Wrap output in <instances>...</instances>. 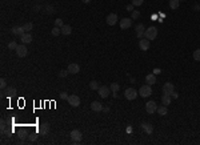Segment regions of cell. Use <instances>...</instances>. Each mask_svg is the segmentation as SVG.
<instances>
[{"label":"cell","mask_w":200,"mask_h":145,"mask_svg":"<svg viewBox=\"0 0 200 145\" xmlns=\"http://www.w3.org/2000/svg\"><path fill=\"white\" fill-rule=\"evenodd\" d=\"M144 37L148 39V40H155L158 37V28L156 27H148L146 29V33H144Z\"/></svg>","instance_id":"obj_1"},{"label":"cell","mask_w":200,"mask_h":145,"mask_svg":"<svg viewBox=\"0 0 200 145\" xmlns=\"http://www.w3.org/2000/svg\"><path fill=\"white\" fill-rule=\"evenodd\" d=\"M139 95H140V97H148V96H151L152 95V88H151V85H148V84L142 85L140 89H139Z\"/></svg>","instance_id":"obj_2"},{"label":"cell","mask_w":200,"mask_h":145,"mask_svg":"<svg viewBox=\"0 0 200 145\" xmlns=\"http://www.w3.org/2000/svg\"><path fill=\"white\" fill-rule=\"evenodd\" d=\"M67 101H68V104L71 105V107H73V108L79 107V105H80V103H81V101H80V97H79V96H76V95L68 96Z\"/></svg>","instance_id":"obj_3"},{"label":"cell","mask_w":200,"mask_h":145,"mask_svg":"<svg viewBox=\"0 0 200 145\" xmlns=\"http://www.w3.org/2000/svg\"><path fill=\"white\" fill-rule=\"evenodd\" d=\"M124 96H126L127 100H135L138 97V92H136L135 88H127V89L124 91Z\"/></svg>","instance_id":"obj_4"},{"label":"cell","mask_w":200,"mask_h":145,"mask_svg":"<svg viewBox=\"0 0 200 145\" xmlns=\"http://www.w3.org/2000/svg\"><path fill=\"white\" fill-rule=\"evenodd\" d=\"M16 95H17V91L13 87H8L5 89H3V92H1V96H5V97H15Z\"/></svg>","instance_id":"obj_5"},{"label":"cell","mask_w":200,"mask_h":145,"mask_svg":"<svg viewBox=\"0 0 200 145\" xmlns=\"http://www.w3.org/2000/svg\"><path fill=\"white\" fill-rule=\"evenodd\" d=\"M50 129H51L50 124H48V122H43V124H40V126H39V134H40V136H47V134L50 133Z\"/></svg>","instance_id":"obj_6"},{"label":"cell","mask_w":200,"mask_h":145,"mask_svg":"<svg viewBox=\"0 0 200 145\" xmlns=\"http://www.w3.org/2000/svg\"><path fill=\"white\" fill-rule=\"evenodd\" d=\"M146 111L148 115H152V113H155V112L158 111V105H156V103L155 101H148V103L146 104Z\"/></svg>","instance_id":"obj_7"},{"label":"cell","mask_w":200,"mask_h":145,"mask_svg":"<svg viewBox=\"0 0 200 145\" xmlns=\"http://www.w3.org/2000/svg\"><path fill=\"white\" fill-rule=\"evenodd\" d=\"M16 55L19 56V57H26L28 53V49L27 47H26V44H21V45H17V48H16Z\"/></svg>","instance_id":"obj_8"},{"label":"cell","mask_w":200,"mask_h":145,"mask_svg":"<svg viewBox=\"0 0 200 145\" xmlns=\"http://www.w3.org/2000/svg\"><path fill=\"white\" fill-rule=\"evenodd\" d=\"M71 138H72L75 142H80L81 138H83V133H81L79 129H73L71 132Z\"/></svg>","instance_id":"obj_9"},{"label":"cell","mask_w":200,"mask_h":145,"mask_svg":"<svg viewBox=\"0 0 200 145\" xmlns=\"http://www.w3.org/2000/svg\"><path fill=\"white\" fill-rule=\"evenodd\" d=\"M135 32H136V37L143 39L144 37V33H146V27L143 24H138L136 28H135Z\"/></svg>","instance_id":"obj_10"},{"label":"cell","mask_w":200,"mask_h":145,"mask_svg":"<svg viewBox=\"0 0 200 145\" xmlns=\"http://www.w3.org/2000/svg\"><path fill=\"white\" fill-rule=\"evenodd\" d=\"M132 25V19L131 17H124L120 20V28L121 29H128Z\"/></svg>","instance_id":"obj_11"},{"label":"cell","mask_w":200,"mask_h":145,"mask_svg":"<svg viewBox=\"0 0 200 145\" xmlns=\"http://www.w3.org/2000/svg\"><path fill=\"white\" fill-rule=\"evenodd\" d=\"M150 40H148V39H140V41H139V48H140V49L142 51H148L150 49Z\"/></svg>","instance_id":"obj_12"},{"label":"cell","mask_w":200,"mask_h":145,"mask_svg":"<svg viewBox=\"0 0 200 145\" xmlns=\"http://www.w3.org/2000/svg\"><path fill=\"white\" fill-rule=\"evenodd\" d=\"M68 72L72 73V75H76V73L80 72V65L76 64V63H71V64H68Z\"/></svg>","instance_id":"obj_13"},{"label":"cell","mask_w":200,"mask_h":145,"mask_svg":"<svg viewBox=\"0 0 200 145\" xmlns=\"http://www.w3.org/2000/svg\"><path fill=\"white\" fill-rule=\"evenodd\" d=\"M172 92H175V85L172 83H166V84L163 85V93L172 95Z\"/></svg>","instance_id":"obj_14"},{"label":"cell","mask_w":200,"mask_h":145,"mask_svg":"<svg viewBox=\"0 0 200 145\" xmlns=\"http://www.w3.org/2000/svg\"><path fill=\"white\" fill-rule=\"evenodd\" d=\"M97 92H99V96L100 97H103V99H105V97H108L109 96V92H111V89L108 87H100L99 89H97Z\"/></svg>","instance_id":"obj_15"},{"label":"cell","mask_w":200,"mask_h":145,"mask_svg":"<svg viewBox=\"0 0 200 145\" xmlns=\"http://www.w3.org/2000/svg\"><path fill=\"white\" fill-rule=\"evenodd\" d=\"M105 21H107L108 25H115V24L117 23V15H116V13H109V15L107 16Z\"/></svg>","instance_id":"obj_16"},{"label":"cell","mask_w":200,"mask_h":145,"mask_svg":"<svg viewBox=\"0 0 200 145\" xmlns=\"http://www.w3.org/2000/svg\"><path fill=\"white\" fill-rule=\"evenodd\" d=\"M20 41L23 43V44H30V43L32 41V36L30 32H26V33H23L21 36H20Z\"/></svg>","instance_id":"obj_17"},{"label":"cell","mask_w":200,"mask_h":145,"mask_svg":"<svg viewBox=\"0 0 200 145\" xmlns=\"http://www.w3.org/2000/svg\"><path fill=\"white\" fill-rule=\"evenodd\" d=\"M17 136H19L20 140H27L28 137H30V133H28V130L26 129V128H20L19 132H17Z\"/></svg>","instance_id":"obj_18"},{"label":"cell","mask_w":200,"mask_h":145,"mask_svg":"<svg viewBox=\"0 0 200 145\" xmlns=\"http://www.w3.org/2000/svg\"><path fill=\"white\" fill-rule=\"evenodd\" d=\"M91 109L95 112H101L104 108H103V105H101V103H99V101H92V103H91Z\"/></svg>","instance_id":"obj_19"},{"label":"cell","mask_w":200,"mask_h":145,"mask_svg":"<svg viewBox=\"0 0 200 145\" xmlns=\"http://www.w3.org/2000/svg\"><path fill=\"white\" fill-rule=\"evenodd\" d=\"M146 83L148 85L156 84V76H155V73H150V75H147V76H146Z\"/></svg>","instance_id":"obj_20"},{"label":"cell","mask_w":200,"mask_h":145,"mask_svg":"<svg viewBox=\"0 0 200 145\" xmlns=\"http://www.w3.org/2000/svg\"><path fill=\"white\" fill-rule=\"evenodd\" d=\"M171 101H172V97H171V95H168V93H163V96H162V103H163V105L168 107L169 104H171Z\"/></svg>","instance_id":"obj_21"},{"label":"cell","mask_w":200,"mask_h":145,"mask_svg":"<svg viewBox=\"0 0 200 145\" xmlns=\"http://www.w3.org/2000/svg\"><path fill=\"white\" fill-rule=\"evenodd\" d=\"M142 128H143V130H144L147 134H151L152 132H154V126L151 125V124H147V122H143Z\"/></svg>","instance_id":"obj_22"},{"label":"cell","mask_w":200,"mask_h":145,"mask_svg":"<svg viewBox=\"0 0 200 145\" xmlns=\"http://www.w3.org/2000/svg\"><path fill=\"white\" fill-rule=\"evenodd\" d=\"M11 32H12V35H16V36H17V35H19V36H21L23 33H26V31H24L23 25H21V27H13L11 29Z\"/></svg>","instance_id":"obj_23"},{"label":"cell","mask_w":200,"mask_h":145,"mask_svg":"<svg viewBox=\"0 0 200 145\" xmlns=\"http://www.w3.org/2000/svg\"><path fill=\"white\" fill-rule=\"evenodd\" d=\"M72 33V27L71 25H68V24H64L62 27V35H66V36H68V35Z\"/></svg>","instance_id":"obj_24"},{"label":"cell","mask_w":200,"mask_h":145,"mask_svg":"<svg viewBox=\"0 0 200 145\" xmlns=\"http://www.w3.org/2000/svg\"><path fill=\"white\" fill-rule=\"evenodd\" d=\"M158 113L160 116H166L168 113V108L166 105H163V107H158Z\"/></svg>","instance_id":"obj_25"},{"label":"cell","mask_w":200,"mask_h":145,"mask_svg":"<svg viewBox=\"0 0 200 145\" xmlns=\"http://www.w3.org/2000/svg\"><path fill=\"white\" fill-rule=\"evenodd\" d=\"M179 4H180L179 0H169V8H171V9H177V8H179Z\"/></svg>","instance_id":"obj_26"},{"label":"cell","mask_w":200,"mask_h":145,"mask_svg":"<svg viewBox=\"0 0 200 145\" xmlns=\"http://www.w3.org/2000/svg\"><path fill=\"white\" fill-rule=\"evenodd\" d=\"M89 88H91V89H92V91H97V89H99V83H97V81H95V80H92L91 81V83H89Z\"/></svg>","instance_id":"obj_27"},{"label":"cell","mask_w":200,"mask_h":145,"mask_svg":"<svg viewBox=\"0 0 200 145\" xmlns=\"http://www.w3.org/2000/svg\"><path fill=\"white\" fill-rule=\"evenodd\" d=\"M23 28H24V31H26V32H31L32 28H34V24H32L31 21H28V23H26L23 25Z\"/></svg>","instance_id":"obj_28"},{"label":"cell","mask_w":200,"mask_h":145,"mask_svg":"<svg viewBox=\"0 0 200 145\" xmlns=\"http://www.w3.org/2000/svg\"><path fill=\"white\" fill-rule=\"evenodd\" d=\"M51 33H52V36H59V35L62 33V28L54 27V28H52V31H51Z\"/></svg>","instance_id":"obj_29"},{"label":"cell","mask_w":200,"mask_h":145,"mask_svg":"<svg viewBox=\"0 0 200 145\" xmlns=\"http://www.w3.org/2000/svg\"><path fill=\"white\" fill-rule=\"evenodd\" d=\"M109 89H111V91L113 92V93H116V92H117V91L120 89V85L117 84V83H112L111 87H109Z\"/></svg>","instance_id":"obj_30"},{"label":"cell","mask_w":200,"mask_h":145,"mask_svg":"<svg viewBox=\"0 0 200 145\" xmlns=\"http://www.w3.org/2000/svg\"><path fill=\"white\" fill-rule=\"evenodd\" d=\"M17 45H19V44H17L16 41H9V43H8V49L13 51V49H16V48H17Z\"/></svg>","instance_id":"obj_31"},{"label":"cell","mask_w":200,"mask_h":145,"mask_svg":"<svg viewBox=\"0 0 200 145\" xmlns=\"http://www.w3.org/2000/svg\"><path fill=\"white\" fill-rule=\"evenodd\" d=\"M63 25H64V23H63V20H62V19H56V20H55V27L62 28Z\"/></svg>","instance_id":"obj_32"},{"label":"cell","mask_w":200,"mask_h":145,"mask_svg":"<svg viewBox=\"0 0 200 145\" xmlns=\"http://www.w3.org/2000/svg\"><path fill=\"white\" fill-rule=\"evenodd\" d=\"M193 59H195L196 61H200V48L193 52Z\"/></svg>","instance_id":"obj_33"},{"label":"cell","mask_w":200,"mask_h":145,"mask_svg":"<svg viewBox=\"0 0 200 145\" xmlns=\"http://www.w3.org/2000/svg\"><path fill=\"white\" fill-rule=\"evenodd\" d=\"M144 3V0H132V5L134 7H139V5H142Z\"/></svg>","instance_id":"obj_34"},{"label":"cell","mask_w":200,"mask_h":145,"mask_svg":"<svg viewBox=\"0 0 200 145\" xmlns=\"http://www.w3.org/2000/svg\"><path fill=\"white\" fill-rule=\"evenodd\" d=\"M0 88H1V89H5V88H7V81H5V79H1V80H0Z\"/></svg>","instance_id":"obj_35"},{"label":"cell","mask_w":200,"mask_h":145,"mask_svg":"<svg viewBox=\"0 0 200 145\" xmlns=\"http://www.w3.org/2000/svg\"><path fill=\"white\" fill-rule=\"evenodd\" d=\"M138 17H140V12L139 11H132V17L131 19L134 20V19H138Z\"/></svg>","instance_id":"obj_36"},{"label":"cell","mask_w":200,"mask_h":145,"mask_svg":"<svg viewBox=\"0 0 200 145\" xmlns=\"http://www.w3.org/2000/svg\"><path fill=\"white\" fill-rule=\"evenodd\" d=\"M68 69H67V71H60V72H59V76L60 77H66V76H68Z\"/></svg>","instance_id":"obj_37"},{"label":"cell","mask_w":200,"mask_h":145,"mask_svg":"<svg viewBox=\"0 0 200 145\" xmlns=\"http://www.w3.org/2000/svg\"><path fill=\"white\" fill-rule=\"evenodd\" d=\"M60 99H62V100H67V99H68V93H67V92H62V93H60Z\"/></svg>","instance_id":"obj_38"},{"label":"cell","mask_w":200,"mask_h":145,"mask_svg":"<svg viewBox=\"0 0 200 145\" xmlns=\"http://www.w3.org/2000/svg\"><path fill=\"white\" fill-rule=\"evenodd\" d=\"M126 9H127L128 12H132L134 11V5H132V4H128L127 7H126Z\"/></svg>","instance_id":"obj_39"},{"label":"cell","mask_w":200,"mask_h":145,"mask_svg":"<svg viewBox=\"0 0 200 145\" xmlns=\"http://www.w3.org/2000/svg\"><path fill=\"white\" fill-rule=\"evenodd\" d=\"M30 140H31V141H36V134H30Z\"/></svg>","instance_id":"obj_40"},{"label":"cell","mask_w":200,"mask_h":145,"mask_svg":"<svg viewBox=\"0 0 200 145\" xmlns=\"http://www.w3.org/2000/svg\"><path fill=\"white\" fill-rule=\"evenodd\" d=\"M171 97H173V99H177V97H179V95H177L176 92H172V95H171Z\"/></svg>","instance_id":"obj_41"},{"label":"cell","mask_w":200,"mask_h":145,"mask_svg":"<svg viewBox=\"0 0 200 145\" xmlns=\"http://www.w3.org/2000/svg\"><path fill=\"white\" fill-rule=\"evenodd\" d=\"M47 9H48V11H47L48 13H52V12H54V8L52 7H47Z\"/></svg>","instance_id":"obj_42"},{"label":"cell","mask_w":200,"mask_h":145,"mask_svg":"<svg viewBox=\"0 0 200 145\" xmlns=\"http://www.w3.org/2000/svg\"><path fill=\"white\" fill-rule=\"evenodd\" d=\"M81 1H83V3H89L91 0H81Z\"/></svg>","instance_id":"obj_43"},{"label":"cell","mask_w":200,"mask_h":145,"mask_svg":"<svg viewBox=\"0 0 200 145\" xmlns=\"http://www.w3.org/2000/svg\"><path fill=\"white\" fill-rule=\"evenodd\" d=\"M179 1H184V0H179Z\"/></svg>","instance_id":"obj_44"}]
</instances>
